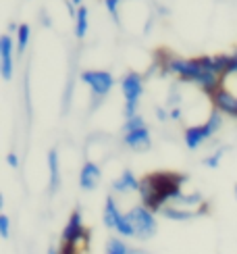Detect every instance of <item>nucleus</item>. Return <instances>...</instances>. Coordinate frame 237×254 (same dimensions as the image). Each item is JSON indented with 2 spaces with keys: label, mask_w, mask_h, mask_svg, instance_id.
Returning <instances> with one entry per match:
<instances>
[{
  "label": "nucleus",
  "mask_w": 237,
  "mask_h": 254,
  "mask_svg": "<svg viewBox=\"0 0 237 254\" xmlns=\"http://www.w3.org/2000/svg\"><path fill=\"white\" fill-rule=\"evenodd\" d=\"M48 254H60V250H57V248H50V252Z\"/></svg>",
  "instance_id": "obj_27"
},
{
  "label": "nucleus",
  "mask_w": 237,
  "mask_h": 254,
  "mask_svg": "<svg viewBox=\"0 0 237 254\" xmlns=\"http://www.w3.org/2000/svg\"><path fill=\"white\" fill-rule=\"evenodd\" d=\"M60 242L64 246H77V248L88 242V229H85V225H83V217H81L79 210H73L71 213L67 225H64V229H62Z\"/></svg>",
  "instance_id": "obj_3"
},
{
  "label": "nucleus",
  "mask_w": 237,
  "mask_h": 254,
  "mask_svg": "<svg viewBox=\"0 0 237 254\" xmlns=\"http://www.w3.org/2000/svg\"><path fill=\"white\" fill-rule=\"evenodd\" d=\"M6 163H8L10 167H13V169H17V167H19V158H17V154L10 152V154L6 156Z\"/></svg>",
  "instance_id": "obj_24"
},
{
  "label": "nucleus",
  "mask_w": 237,
  "mask_h": 254,
  "mask_svg": "<svg viewBox=\"0 0 237 254\" xmlns=\"http://www.w3.org/2000/svg\"><path fill=\"white\" fill-rule=\"evenodd\" d=\"M81 81L90 86L96 100L104 98L115 86V79H113V75L109 71H83L81 73Z\"/></svg>",
  "instance_id": "obj_4"
},
{
  "label": "nucleus",
  "mask_w": 237,
  "mask_h": 254,
  "mask_svg": "<svg viewBox=\"0 0 237 254\" xmlns=\"http://www.w3.org/2000/svg\"><path fill=\"white\" fill-rule=\"evenodd\" d=\"M123 142H125V146L133 148V150H146V148H150V144H152L148 127H139V129H133V131H125Z\"/></svg>",
  "instance_id": "obj_9"
},
{
  "label": "nucleus",
  "mask_w": 237,
  "mask_h": 254,
  "mask_svg": "<svg viewBox=\"0 0 237 254\" xmlns=\"http://www.w3.org/2000/svg\"><path fill=\"white\" fill-rule=\"evenodd\" d=\"M85 34H88V8L79 6L77 17H75V36H77V40H83Z\"/></svg>",
  "instance_id": "obj_15"
},
{
  "label": "nucleus",
  "mask_w": 237,
  "mask_h": 254,
  "mask_svg": "<svg viewBox=\"0 0 237 254\" xmlns=\"http://www.w3.org/2000/svg\"><path fill=\"white\" fill-rule=\"evenodd\" d=\"M231 73H237V50L233 52V55H229V67H227V75H231Z\"/></svg>",
  "instance_id": "obj_23"
},
{
  "label": "nucleus",
  "mask_w": 237,
  "mask_h": 254,
  "mask_svg": "<svg viewBox=\"0 0 237 254\" xmlns=\"http://www.w3.org/2000/svg\"><path fill=\"white\" fill-rule=\"evenodd\" d=\"M235 196H237V186H235Z\"/></svg>",
  "instance_id": "obj_29"
},
{
  "label": "nucleus",
  "mask_w": 237,
  "mask_h": 254,
  "mask_svg": "<svg viewBox=\"0 0 237 254\" xmlns=\"http://www.w3.org/2000/svg\"><path fill=\"white\" fill-rule=\"evenodd\" d=\"M223 152H225V150H219L217 154L208 156L206 161H204V165H206V167H210V169H217V167H219V163H221V156H223Z\"/></svg>",
  "instance_id": "obj_22"
},
{
  "label": "nucleus",
  "mask_w": 237,
  "mask_h": 254,
  "mask_svg": "<svg viewBox=\"0 0 237 254\" xmlns=\"http://www.w3.org/2000/svg\"><path fill=\"white\" fill-rule=\"evenodd\" d=\"M156 117H158L160 121H165V119H167V113H165L163 109H156Z\"/></svg>",
  "instance_id": "obj_25"
},
{
  "label": "nucleus",
  "mask_w": 237,
  "mask_h": 254,
  "mask_svg": "<svg viewBox=\"0 0 237 254\" xmlns=\"http://www.w3.org/2000/svg\"><path fill=\"white\" fill-rule=\"evenodd\" d=\"M13 38L4 34L0 38V73L8 81L13 77Z\"/></svg>",
  "instance_id": "obj_7"
},
{
  "label": "nucleus",
  "mask_w": 237,
  "mask_h": 254,
  "mask_svg": "<svg viewBox=\"0 0 237 254\" xmlns=\"http://www.w3.org/2000/svg\"><path fill=\"white\" fill-rule=\"evenodd\" d=\"M118 217H121V210H118L115 198L109 196V198H106V204H104V225L109 229H115Z\"/></svg>",
  "instance_id": "obj_14"
},
{
  "label": "nucleus",
  "mask_w": 237,
  "mask_h": 254,
  "mask_svg": "<svg viewBox=\"0 0 237 254\" xmlns=\"http://www.w3.org/2000/svg\"><path fill=\"white\" fill-rule=\"evenodd\" d=\"M71 2H73V4H81V2H83V0H71Z\"/></svg>",
  "instance_id": "obj_28"
},
{
  "label": "nucleus",
  "mask_w": 237,
  "mask_h": 254,
  "mask_svg": "<svg viewBox=\"0 0 237 254\" xmlns=\"http://www.w3.org/2000/svg\"><path fill=\"white\" fill-rule=\"evenodd\" d=\"M202 202V196L200 194H181L177 200H175V204L179 208L183 206H193V204H200Z\"/></svg>",
  "instance_id": "obj_18"
},
{
  "label": "nucleus",
  "mask_w": 237,
  "mask_h": 254,
  "mask_svg": "<svg viewBox=\"0 0 237 254\" xmlns=\"http://www.w3.org/2000/svg\"><path fill=\"white\" fill-rule=\"evenodd\" d=\"M171 117H173V119H179V117H181V111H179V109H173V111H171Z\"/></svg>",
  "instance_id": "obj_26"
},
{
  "label": "nucleus",
  "mask_w": 237,
  "mask_h": 254,
  "mask_svg": "<svg viewBox=\"0 0 237 254\" xmlns=\"http://www.w3.org/2000/svg\"><path fill=\"white\" fill-rule=\"evenodd\" d=\"M118 2H121V0H104V4H106V10H109V13L115 17V21L118 23V13H117V8H118Z\"/></svg>",
  "instance_id": "obj_21"
},
{
  "label": "nucleus",
  "mask_w": 237,
  "mask_h": 254,
  "mask_svg": "<svg viewBox=\"0 0 237 254\" xmlns=\"http://www.w3.org/2000/svg\"><path fill=\"white\" fill-rule=\"evenodd\" d=\"M48 169H50V192H57L60 186V167H59V152H48Z\"/></svg>",
  "instance_id": "obj_12"
},
{
  "label": "nucleus",
  "mask_w": 237,
  "mask_h": 254,
  "mask_svg": "<svg viewBox=\"0 0 237 254\" xmlns=\"http://www.w3.org/2000/svg\"><path fill=\"white\" fill-rule=\"evenodd\" d=\"M121 90H123L127 104H137L139 96H142V92H144V77L139 75V73L129 71L121 81Z\"/></svg>",
  "instance_id": "obj_5"
},
{
  "label": "nucleus",
  "mask_w": 237,
  "mask_h": 254,
  "mask_svg": "<svg viewBox=\"0 0 237 254\" xmlns=\"http://www.w3.org/2000/svg\"><path fill=\"white\" fill-rule=\"evenodd\" d=\"M127 219H129V223H131V227L135 231V238H139V240H150L158 229L154 213L150 208H146L144 204L133 206L127 213Z\"/></svg>",
  "instance_id": "obj_2"
},
{
  "label": "nucleus",
  "mask_w": 237,
  "mask_h": 254,
  "mask_svg": "<svg viewBox=\"0 0 237 254\" xmlns=\"http://www.w3.org/2000/svg\"><path fill=\"white\" fill-rule=\"evenodd\" d=\"M106 254H131V248H129L123 240L111 238L109 244H106Z\"/></svg>",
  "instance_id": "obj_16"
},
{
  "label": "nucleus",
  "mask_w": 237,
  "mask_h": 254,
  "mask_svg": "<svg viewBox=\"0 0 237 254\" xmlns=\"http://www.w3.org/2000/svg\"><path fill=\"white\" fill-rule=\"evenodd\" d=\"M29 36H31V29L27 23H21L19 29H17V50L19 52H23L29 44Z\"/></svg>",
  "instance_id": "obj_17"
},
{
  "label": "nucleus",
  "mask_w": 237,
  "mask_h": 254,
  "mask_svg": "<svg viewBox=\"0 0 237 254\" xmlns=\"http://www.w3.org/2000/svg\"><path fill=\"white\" fill-rule=\"evenodd\" d=\"M167 219L171 221H189L196 215H200V210H187V208H179V206H165L160 210Z\"/></svg>",
  "instance_id": "obj_13"
},
{
  "label": "nucleus",
  "mask_w": 237,
  "mask_h": 254,
  "mask_svg": "<svg viewBox=\"0 0 237 254\" xmlns=\"http://www.w3.org/2000/svg\"><path fill=\"white\" fill-rule=\"evenodd\" d=\"M210 100H212L214 111L225 113V115H231V117H237V96H235V94H231L229 90H225L221 86L210 96Z\"/></svg>",
  "instance_id": "obj_6"
},
{
  "label": "nucleus",
  "mask_w": 237,
  "mask_h": 254,
  "mask_svg": "<svg viewBox=\"0 0 237 254\" xmlns=\"http://www.w3.org/2000/svg\"><path fill=\"white\" fill-rule=\"evenodd\" d=\"M139 182L142 179H137L129 169H125V171L121 173V177L115 179L113 182V190L118 194H127V192H139Z\"/></svg>",
  "instance_id": "obj_11"
},
{
  "label": "nucleus",
  "mask_w": 237,
  "mask_h": 254,
  "mask_svg": "<svg viewBox=\"0 0 237 254\" xmlns=\"http://www.w3.org/2000/svg\"><path fill=\"white\" fill-rule=\"evenodd\" d=\"M139 127H146V123H144V119L139 117V115H135V117H131V119L125 121L123 129H125V131H133V129H139Z\"/></svg>",
  "instance_id": "obj_19"
},
{
  "label": "nucleus",
  "mask_w": 237,
  "mask_h": 254,
  "mask_svg": "<svg viewBox=\"0 0 237 254\" xmlns=\"http://www.w3.org/2000/svg\"><path fill=\"white\" fill-rule=\"evenodd\" d=\"M185 182V175L179 173H152L146 175L139 182V198L142 204L150 208L152 213L163 210L167 202H175V200L183 194L181 192V184Z\"/></svg>",
  "instance_id": "obj_1"
},
{
  "label": "nucleus",
  "mask_w": 237,
  "mask_h": 254,
  "mask_svg": "<svg viewBox=\"0 0 237 254\" xmlns=\"http://www.w3.org/2000/svg\"><path fill=\"white\" fill-rule=\"evenodd\" d=\"M0 236L8 238L10 236V221L6 215H0Z\"/></svg>",
  "instance_id": "obj_20"
},
{
  "label": "nucleus",
  "mask_w": 237,
  "mask_h": 254,
  "mask_svg": "<svg viewBox=\"0 0 237 254\" xmlns=\"http://www.w3.org/2000/svg\"><path fill=\"white\" fill-rule=\"evenodd\" d=\"M102 179V171H100V167L96 165V163H85L81 167V173H79V186L81 190H94L96 186H98V182Z\"/></svg>",
  "instance_id": "obj_10"
},
{
  "label": "nucleus",
  "mask_w": 237,
  "mask_h": 254,
  "mask_svg": "<svg viewBox=\"0 0 237 254\" xmlns=\"http://www.w3.org/2000/svg\"><path fill=\"white\" fill-rule=\"evenodd\" d=\"M214 133L210 131V127L206 123L202 125H191L185 129V146L189 148V150H196V148H200L206 140H210Z\"/></svg>",
  "instance_id": "obj_8"
}]
</instances>
